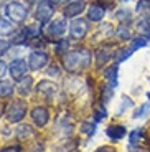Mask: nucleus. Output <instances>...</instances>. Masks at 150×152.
Instances as JSON below:
<instances>
[{"instance_id": "15", "label": "nucleus", "mask_w": 150, "mask_h": 152, "mask_svg": "<svg viewBox=\"0 0 150 152\" xmlns=\"http://www.w3.org/2000/svg\"><path fill=\"white\" fill-rule=\"evenodd\" d=\"M36 89H38V93H45L48 98H51V94L56 93V84L51 83V81H40Z\"/></svg>"}, {"instance_id": "38", "label": "nucleus", "mask_w": 150, "mask_h": 152, "mask_svg": "<svg viewBox=\"0 0 150 152\" xmlns=\"http://www.w3.org/2000/svg\"><path fill=\"white\" fill-rule=\"evenodd\" d=\"M61 2H63V0H61Z\"/></svg>"}, {"instance_id": "36", "label": "nucleus", "mask_w": 150, "mask_h": 152, "mask_svg": "<svg viewBox=\"0 0 150 152\" xmlns=\"http://www.w3.org/2000/svg\"><path fill=\"white\" fill-rule=\"evenodd\" d=\"M0 2H4V0H0Z\"/></svg>"}, {"instance_id": "11", "label": "nucleus", "mask_w": 150, "mask_h": 152, "mask_svg": "<svg viewBox=\"0 0 150 152\" xmlns=\"http://www.w3.org/2000/svg\"><path fill=\"white\" fill-rule=\"evenodd\" d=\"M106 15V8L99 4H92L87 8V20L91 22H101Z\"/></svg>"}, {"instance_id": "14", "label": "nucleus", "mask_w": 150, "mask_h": 152, "mask_svg": "<svg viewBox=\"0 0 150 152\" xmlns=\"http://www.w3.org/2000/svg\"><path fill=\"white\" fill-rule=\"evenodd\" d=\"M15 25L7 18H0V38L2 37H10L15 33Z\"/></svg>"}, {"instance_id": "9", "label": "nucleus", "mask_w": 150, "mask_h": 152, "mask_svg": "<svg viewBox=\"0 0 150 152\" xmlns=\"http://www.w3.org/2000/svg\"><path fill=\"white\" fill-rule=\"evenodd\" d=\"M48 53L46 51H31L30 53V58H28V61H30V68L31 69H42L43 66L48 63Z\"/></svg>"}, {"instance_id": "33", "label": "nucleus", "mask_w": 150, "mask_h": 152, "mask_svg": "<svg viewBox=\"0 0 150 152\" xmlns=\"http://www.w3.org/2000/svg\"><path fill=\"white\" fill-rule=\"evenodd\" d=\"M20 151V147H17V145H12V147H7V149H4L2 152H18Z\"/></svg>"}, {"instance_id": "12", "label": "nucleus", "mask_w": 150, "mask_h": 152, "mask_svg": "<svg viewBox=\"0 0 150 152\" xmlns=\"http://www.w3.org/2000/svg\"><path fill=\"white\" fill-rule=\"evenodd\" d=\"M48 111L45 109V107L38 106L33 109V113H31V119H33V122L38 126V127H43V126L48 122Z\"/></svg>"}, {"instance_id": "22", "label": "nucleus", "mask_w": 150, "mask_h": 152, "mask_svg": "<svg viewBox=\"0 0 150 152\" xmlns=\"http://www.w3.org/2000/svg\"><path fill=\"white\" fill-rule=\"evenodd\" d=\"M31 134H33V131H31L30 126H26V124L18 126V131H17V136H18V139H23V137L31 136Z\"/></svg>"}, {"instance_id": "2", "label": "nucleus", "mask_w": 150, "mask_h": 152, "mask_svg": "<svg viewBox=\"0 0 150 152\" xmlns=\"http://www.w3.org/2000/svg\"><path fill=\"white\" fill-rule=\"evenodd\" d=\"M5 15H7L10 20H13V22L20 23V22H23V20L26 18L28 8H26L22 2H17L15 0V2H10V4L5 5Z\"/></svg>"}, {"instance_id": "28", "label": "nucleus", "mask_w": 150, "mask_h": 152, "mask_svg": "<svg viewBox=\"0 0 150 152\" xmlns=\"http://www.w3.org/2000/svg\"><path fill=\"white\" fill-rule=\"evenodd\" d=\"M106 116H107V113H106V107L102 106L101 109H98V111H96V114H94V121H96V122H99L101 119H104Z\"/></svg>"}, {"instance_id": "1", "label": "nucleus", "mask_w": 150, "mask_h": 152, "mask_svg": "<svg viewBox=\"0 0 150 152\" xmlns=\"http://www.w3.org/2000/svg\"><path fill=\"white\" fill-rule=\"evenodd\" d=\"M91 65V53L86 48H79L74 51H69L63 56V66L71 73L81 71L83 68Z\"/></svg>"}, {"instance_id": "19", "label": "nucleus", "mask_w": 150, "mask_h": 152, "mask_svg": "<svg viewBox=\"0 0 150 152\" xmlns=\"http://www.w3.org/2000/svg\"><path fill=\"white\" fill-rule=\"evenodd\" d=\"M31 84H33V80H31L30 76H26L25 80L20 83V88H18V93L20 94H28L31 91Z\"/></svg>"}, {"instance_id": "13", "label": "nucleus", "mask_w": 150, "mask_h": 152, "mask_svg": "<svg viewBox=\"0 0 150 152\" xmlns=\"http://www.w3.org/2000/svg\"><path fill=\"white\" fill-rule=\"evenodd\" d=\"M106 132H107L109 139H112V141H119V139H122V137L125 136V127H124V126H109Z\"/></svg>"}, {"instance_id": "27", "label": "nucleus", "mask_w": 150, "mask_h": 152, "mask_svg": "<svg viewBox=\"0 0 150 152\" xmlns=\"http://www.w3.org/2000/svg\"><path fill=\"white\" fill-rule=\"evenodd\" d=\"M130 106H132V101L127 98V96H122V106L119 107V113L117 114H119V116L120 114H124V111L127 109V107H130Z\"/></svg>"}, {"instance_id": "18", "label": "nucleus", "mask_w": 150, "mask_h": 152, "mask_svg": "<svg viewBox=\"0 0 150 152\" xmlns=\"http://www.w3.org/2000/svg\"><path fill=\"white\" fill-rule=\"evenodd\" d=\"M13 83L8 80H2L0 81V96H10L13 93Z\"/></svg>"}, {"instance_id": "4", "label": "nucleus", "mask_w": 150, "mask_h": 152, "mask_svg": "<svg viewBox=\"0 0 150 152\" xmlns=\"http://www.w3.org/2000/svg\"><path fill=\"white\" fill-rule=\"evenodd\" d=\"M25 111H26V103L23 99H17L13 103H10L7 109V118L10 122H18L20 119H23L25 116Z\"/></svg>"}, {"instance_id": "7", "label": "nucleus", "mask_w": 150, "mask_h": 152, "mask_svg": "<svg viewBox=\"0 0 150 152\" xmlns=\"http://www.w3.org/2000/svg\"><path fill=\"white\" fill-rule=\"evenodd\" d=\"M84 8H86L84 0H71V2L63 8V15L66 17V18H74L79 13H83Z\"/></svg>"}, {"instance_id": "20", "label": "nucleus", "mask_w": 150, "mask_h": 152, "mask_svg": "<svg viewBox=\"0 0 150 152\" xmlns=\"http://www.w3.org/2000/svg\"><path fill=\"white\" fill-rule=\"evenodd\" d=\"M134 53V50H132V46H129V48H122V50H119L116 53V61L117 63H120V61H124V60H127L130 55Z\"/></svg>"}, {"instance_id": "17", "label": "nucleus", "mask_w": 150, "mask_h": 152, "mask_svg": "<svg viewBox=\"0 0 150 152\" xmlns=\"http://www.w3.org/2000/svg\"><path fill=\"white\" fill-rule=\"evenodd\" d=\"M111 55H112V51L109 48H99L98 53H96V60H98V68H101L102 65H104L106 61L111 58Z\"/></svg>"}, {"instance_id": "10", "label": "nucleus", "mask_w": 150, "mask_h": 152, "mask_svg": "<svg viewBox=\"0 0 150 152\" xmlns=\"http://www.w3.org/2000/svg\"><path fill=\"white\" fill-rule=\"evenodd\" d=\"M40 35V23H30V25H26L25 28H23L22 31H20V35L15 38V42H22V40H35V38Z\"/></svg>"}, {"instance_id": "31", "label": "nucleus", "mask_w": 150, "mask_h": 152, "mask_svg": "<svg viewBox=\"0 0 150 152\" xmlns=\"http://www.w3.org/2000/svg\"><path fill=\"white\" fill-rule=\"evenodd\" d=\"M5 73H7V63L0 60V78H2V76H5Z\"/></svg>"}, {"instance_id": "23", "label": "nucleus", "mask_w": 150, "mask_h": 152, "mask_svg": "<svg viewBox=\"0 0 150 152\" xmlns=\"http://www.w3.org/2000/svg\"><path fill=\"white\" fill-rule=\"evenodd\" d=\"M117 35H119L122 40H127V38H130V33H129V27L125 25V23H120V27L117 28Z\"/></svg>"}, {"instance_id": "16", "label": "nucleus", "mask_w": 150, "mask_h": 152, "mask_svg": "<svg viewBox=\"0 0 150 152\" xmlns=\"http://www.w3.org/2000/svg\"><path fill=\"white\" fill-rule=\"evenodd\" d=\"M117 71H119L117 65H112V66H109V68L106 69V73H104V76L111 81V86L112 88H116L117 83H119V81H117Z\"/></svg>"}, {"instance_id": "29", "label": "nucleus", "mask_w": 150, "mask_h": 152, "mask_svg": "<svg viewBox=\"0 0 150 152\" xmlns=\"http://www.w3.org/2000/svg\"><path fill=\"white\" fill-rule=\"evenodd\" d=\"M8 48H10V42H7V40H4V38H0V56L4 53H7Z\"/></svg>"}, {"instance_id": "25", "label": "nucleus", "mask_w": 150, "mask_h": 152, "mask_svg": "<svg viewBox=\"0 0 150 152\" xmlns=\"http://www.w3.org/2000/svg\"><path fill=\"white\" fill-rule=\"evenodd\" d=\"M81 131L86 132L87 136H92V134L96 132V124H94V122H84L83 127H81Z\"/></svg>"}, {"instance_id": "24", "label": "nucleus", "mask_w": 150, "mask_h": 152, "mask_svg": "<svg viewBox=\"0 0 150 152\" xmlns=\"http://www.w3.org/2000/svg\"><path fill=\"white\" fill-rule=\"evenodd\" d=\"M147 111H150V103H145L142 107H139V109L135 111V114H134V118L135 119H139V118H142V116H147Z\"/></svg>"}, {"instance_id": "5", "label": "nucleus", "mask_w": 150, "mask_h": 152, "mask_svg": "<svg viewBox=\"0 0 150 152\" xmlns=\"http://www.w3.org/2000/svg\"><path fill=\"white\" fill-rule=\"evenodd\" d=\"M8 71H10V76L13 80H22L23 76L28 73V65L25 63L23 58H15L10 63V66H8Z\"/></svg>"}, {"instance_id": "35", "label": "nucleus", "mask_w": 150, "mask_h": 152, "mask_svg": "<svg viewBox=\"0 0 150 152\" xmlns=\"http://www.w3.org/2000/svg\"><path fill=\"white\" fill-rule=\"evenodd\" d=\"M30 2H31V4H38V5H40L42 2H45V0H30Z\"/></svg>"}, {"instance_id": "34", "label": "nucleus", "mask_w": 150, "mask_h": 152, "mask_svg": "<svg viewBox=\"0 0 150 152\" xmlns=\"http://www.w3.org/2000/svg\"><path fill=\"white\" fill-rule=\"evenodd\" d=\"M96 152H116V151H114L112 147H101V149H98Z\"/></svg>"}, {"instance_id": "37", "label": "nucleus", "mask_w": 150, "mask_h": 152, "mask_svg": "<svg viewBox=\"0 0 150 152\" xmlns=\"http://www.w3.org/2000/svg\"><path fill=\"white\" fill-rule=\"evenodd\" d=\"M124 2H127V0H124Z\"/></svg>"}, {"instance_id": "8", "label": "nucleus", "mask_w": 150, "mask_h": 152, "mask_svg": "<svg viewBox=\"0 0 150 152\" xmlns=\"http://www.w3.org/2000/svg\"><path fill=\"white\" fill-rule=\"evenodd\" d=\"M87 27H89L87 20L76 18V20H73L71 25H69V33H71L73 38H83V37H86V33H87Z\"/></svg>"}, {"instance_id": "6", "label": "nucleus", "mask_w": 150, "mask_h": 152, "mask_svg": "<svg viewBox=\"0 0 150 152\" xmlns=\"http://www.w3.org/2000/svg\"><path fill=\"white\" fill-rule=\"evenodd\" d=\"M53 12H55V10H53V4H51V2H48V0L42 2V4L38 5V8H36V13H35L38 23H48L50 20H51Z\"/></svg>"}, {"instance_id": "3", "label": "nucleus", "mask_w": 150, "mask_h": 152, "mask_svg": "<svg viewBox=\"0 0 150 152\" xmlns=\"http://www.w3.org/2000/svg\"><path fill=\"white\" fill-rule=\"evenodd\" d=\"M66 20L64 18H55L46 25V35H48L51 40H58V38H63L66 33Z\"/></svg>"}, {"instance_id": "26", "label": "nucleus", "mask_w": 150, "mask_h": 152, "mask_svg": "<svg viewBox=\"0 0 150 152\" xmlns=\"http://www.w3.org/2000/svg\"><path fill=\"white\" fill-rule=\"evenodd\" d=\"M147 45V38H143V37H139V38H135L134 42H132V50H139V48H142V46H145Z\"/></svg>"}, {"instance_id": "30", "label": "nucleus", "mask_w": 150, "mask_h": 152, "mask_svg": "<svg viewBox=\"0 0 150 152\" xmlns=\"http://www.w3.org/2000/svg\"><path fill=\"white\" fill-rule=\"evenodd\" d=\"M46 75H50V76H58V75H60V68H58L56 65H51L48 69H46Z\"/></svg>"}, {"instance_id": "32", "label": "nucleus", "mask_w": 150, "mask_h": 152, "mask_svg": "<svg viewBox=\"0 0 150 152\" xmlns=\"http://www.w3.org/2000/svg\"><path fill=\"white\" fill-rule=\"evenodd\" d=\"M42 151H43V142H35L31 152H42Z\"/></svg>"}, {"instance_id": "21", "label": "nucleus", "mask_w": 150, "mask_h": 152, "mask_svg": "<svg viewBox=\"0 0 150 152\" xmlns=\"http://www.w3.org/2000/svg\"><path fill=\"white\" fill-rule=\"evenodd\" d=\"M116 18L120 20V23H125V25H127L129 20H130V12L125 10V8H120V10L116 12Z\"/></svg>"}]
</instances>
